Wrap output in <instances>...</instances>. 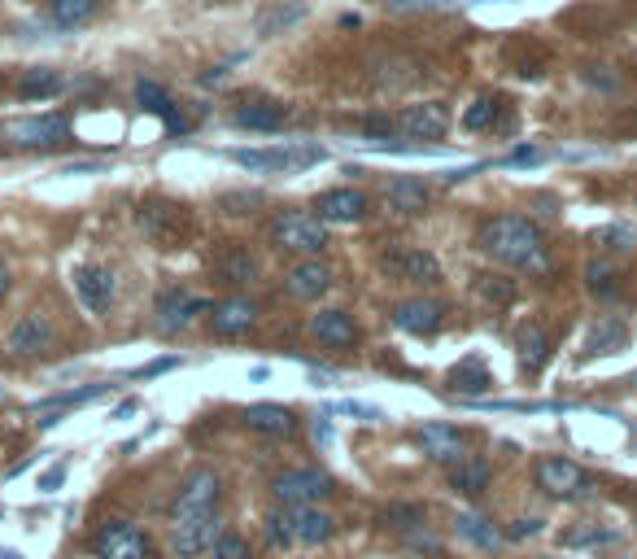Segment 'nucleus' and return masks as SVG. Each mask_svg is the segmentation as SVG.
Instances as JSON below:
<instances>
[{"label": "nucleus", "mask_w": 637, "mask_h": 559, "mask_svg": "<svg viewBox=\"0 0 637 559\" xmlns=\"http://www.w3.org/2000/svg\"><path fill=\"white\" fill-rule=\"evenodd\" d=\"M480 249H485L494 263L528 271V276H542L550 267L546 236L528 214H498V219H489L485 228H480Z\"/></svg>", "instance_id": "f257e3e1"}, {"label": "nucleus", "mask_w": 637, "mask_h": 559, "mask_svg": "<svg viewBox=\"0 0 637 559\" xmlns=\"http://www.w3.org/2000/svg\"><path fill=\"white\" fill-rule=\"evenodd\" d=\"M227 158L245 166V171H262V175H302L310 166L328 162V149L293 140V145H271V149H227Z\"/></svg>", "instance_id": "f03ea898"}, {"label": "nucleus", "mask_w": 637, "mask_h": 559, "mask_svg": "<svg viewBox=\"0 0 637 559\" xmlns=\"http://www.w3.org/2000/svg\"><path fill=\"white\" fill-rule=\"evenodd\" d=\"M219 498H223L219 472H214V468H192L188 477H184V485H179L171 525L184 529V525H201V520L219 516Z\"/></svg>", "instance_id": "7ed1b4c3"}, {"label": "nucleus", "mask_w": 637, "mask_h": 559, "mask_svg": "<svg viewBox=\"0 0 637 559\" xmlns=\"http://www.w3.org/2000/svg\"><path fill=\"white\" fill-rule=\"evenodd\" d=\"M271 245L288 249V254L319 258L328 249V223L310 210H280L271 219Z\"/></svg>", "instance_id": "20e7f679"}, {"label": "nucleus", "mask_w": 637, "mask_h": 559, "mask_svg": "<svg viewBox=\"0 0 637 559\" xmlns=\"http://www.w3.org/2000/svg\"><path fill=\"white\" fill-rule=\"evenodd\" d=\"M537 490L559 498V503H581V498H590L598 485L590 481V472H585L576 459L546 455V459H537Z\"/></svg>", "instance_id": "39448f33"}, {"label": "nucleus", "mask_w": 637, "mask_h": 559, "mask_svg": "<svg viewBox=\"0 0 637 559\" xmlns=\"http://www.w3.org/2000/svg\"><path fill=\"white\" fill-rule=\"evenodd\" d=\"M271 494L280 498L284 507H315L323 498L336 494V481H332V472H323V468H288L271 481Z\"/></svg>", "instance_id": "423d86ee"}, {"label": "nucleus", "mask_w": 637, "mask_h": 559, "mask_svg": "<svg viewBox=\"0 0 637 559\" xmlns=\"http://www.w3.org/2000/svg\"><path fill=\"white\" fill-rule=\"evenodd\" d=\"M197 315H210V302L206 297H197L184 284H171V289L158 293V302H153V328L162 332V337H175V332H184Z\"/></svg>", "instance_id": "0eeeda50"}, {"label": "nucleus", "mask_w": 637, "mask_h": 559, "mask_svg": "<svg viewBox=\"0 0 637 559\" xmlns=\"http://www.w3.org/2000/svg\"><path fill=\"white\" fill-rule=\"evenodd\" d=\"M70 114H35V118H22V123L5 127V140L18 149H62L70 145Z\"/></svg>", "instance_id": "6e6552de"}, {"label": "nucleus", "mask_w": 637, "mask_h": 559, "mask_svg": "<svg viewBox=\"0 0 637 559\" xmlns=\"http://www.w3.org/2000/svg\"><path fill=\"white\" fill-rule=\"evenodd\" d=\"M92 555L96 559H153V542L136 525H127V520H110V525L96 529Z\"/></svg>", "instance_id": "1a4fd4ad"}, {"label": "nucleus", "mask_w": 637, "mask_h": 559, "mask_svg": "<svg viewBox=\"0 0 637 559\" xmlns=\"http://www.w3.org/2000/svg\"><path fill=\"white\" fill-rule=\"evenodd\" d=\"M380 267H384V276H393L402 284H441L437 254H428V249H419V245H402V249H393V254H384Z\"/></svg>", "instance_id": "9d476101"}, {"label": "nucleus", "mask_w": 637, "mask_h": 559, "mask_svg": "<svg viewBox=\"0 0 637 559\" xmlns=\"http://www.w3.org/2000/svg\"><path fill=\"white\" fill-rule=\"evenodd\" d=\"M258 302L249 293H227L219 302H210V332L214 337H245L258 324Z\"/></svg>", "instance_id": "9b49d317"}, {"label": "nucleus", "mask_w": 637, "mask_h": 559, "mask_svg": "<svg viewBox=\"0 0 637 559\" xmlns=\"http://www.w3.org/2000/svg\"><path fill=\"white\" fill-rule=\"evenodd\" d=\"M415 442L432 463H441V468H454V463L467 459V433H463V428H454V424H446V420L424 424L415 433Z\"/></svg>", "instance_id": "f8f14e48"}, {"label": "nucleus", "mask_w": 637, "mask_h": 559, "mask_svg": "<svg viewBox=\"0 0 637 559\" xmlns=\"http://www.w3.org/2000/svg\"><path fill=\"white\" fill-rule=\"evenodd\" d=\"M441 324H446V306L437 297H406L393 306V328L406 337H437Z\"/></svg>", "instance_id": "ddd939ff"}, {"label": "nucleus", "mask_w": 637, "mask_h": 559, "mask_svg": "<svg viewBox=\"0 0 637 559\" xmlns=\"http://www.w3.org/2000/svg\"><path fill=\"white\" fill-rule=\"evenodd\" d=\"M393 127L406 132L411 140H441L450 132V105L446 101H424V105H406V110L393 118Z\"/></svg>", "instance_id": "4468645a"}, {"label": "nucleus", "mask_w": 637, "mask_h": 559, "mask_svg": "<svg viewBox=\"0 0 637 559\" xmlns=\"http://www.w3.org/2000/svg\"><path fill=\"white\" fill-rule=\"evenodd\" d=\"M53 341H57V328H53V319L40 311L22 315L18 324L9 328V354H14V359H40V354L53 350Z\"/></svg>", "instance_id": "2eb2a0df"}, {"label": "nucleus", "mask_w": 637, "mask_h": 559, "mask_svg": "<svg viewBox=\"0 0 637 559\" xmlns=\"http://www.w3.org/2000/svg\"><path fill=\"white\" fill-rule=\"evenodd\" d=\"M136 105H140L144 114L162 118L171 136H188V132H192V118L171 101V92H166L158 79H140V83H136Z\"/></svg>", "instance_id": "dca6fc26"}, {"label": "nucleus", "mask_w": 637, "mask_h": 559, "mask_svg": "<svg viewBox=\"0 0 637 559\" xmlns=\"http://www.w3.org/2000/svg\"><path fill=\"white\" fill-rule=\"evenodd\" d=\"M210 271H214V276H219V284H232V289H245V284H254V280L262 276V263H258L254 254H249L245 245L227 241L223 249H214Z\"/></svg>", "instance_id": "f3484780"}, {"label": "nucleus", "mask_w": 637, "mask_h": 559, "mask_svg": "<svg viewBox=\"0 0 637 559\" xmlns=\"http://www.w3.org/2000/svg\"><path fill=\"white\" fill-rule=\"evenodd\" d=\"M75 293H79V302L88 306L92 315H110V306H114V271H105V267H96V263H83L75 267Z\"/></svg>", "instance_id": "a211bd4d"}, {"label": "nucleus", "mask_w": 637, "mask_h": 559, "mask_svg": "<svg viewBox=\"0 0 637 559\" xmlns=\"http://www.w3.org/2000/svg\"><path fill=\"white\" fill-rule=\"evenodd\" d=\"M315 210L323 223H363L371 201H367V193H358V188H328V193L315 197Z\"/></svg>", "instance_id": "6ab92c4d"}, {"label": "nucleus", "mask_w": 637, "mask_h": 559, "mask_svg": "<svg viewBox=\"0 0 637 559\" xmlns=\"http://www.w3.org/2000/svg\"><path fill=\"white\" fill-rule=\"evenodd\" d=\"M284 289L297 297V302H319L323 293L332 289V267L323 258H302L297 267H288Z\"/></svg>", "instance_id": "aec40b11"}, {"label": "nucleus", "mask_w": 637, "mask_h": 559, "mask_svg": "<svg viewBox=\"0 0 637 559\" xmlns=\"http://www.w3.org/2000/svg\"><path fill=\"white\" fill-rule=\"evenodd\" d=\"M240 424H245L249 433H262V437H293L297 433V415H293V407H284V402H254V407L240 411Z\"/></svg>", "instance_id": "412c9836"}, {"label": "nucleus", "mask_w": 637, "mask_h": 559, "mask_svg": "<svg viewBox=\"0 0 637 559\" xmlns=\"http://www.w3.org/2000/svg\"><path fill=\"white\" fill-rule=\"evenodd\" d=\"M629 337H633L629 319H620V315H603V319H598V324L590 328V337H585L581 359H607V354H620L624 346H629Z\"/></svg>", "instance_id": "4be33fe9"}, {"label": "nucleus", "mask_w": 637, "mask_h": 559, "mask_svg": "<svg viewBox=\"0 0 637 559\" xmlns=\"http://www.w3.org/2000/svg\"><path fill=\"white\" fill-rule=\"evenodd\" d=\"M310 332H315L328 350H354L358 346V324H354L350 311H341V306L319 311L315 319H310Z\"/></svg>", "instance_id": "5701e85b"}, {"label": "nucleus", "mask_w": 637, "mask_h": 559, "mask_svg": "<svg viewBox=\"0 0 637 559\" xmlns=\"http://www.w3.org/2000/svg\"><path fill=\"white\" fill-rule=\"evenodd\" d=\"M550 350H555L550 346V332L537 324V319H528V324L515 328V354H520V367L528 376H537L550 363Z\"/></svg>", "instance_id": "b1692460"}, {"label": "nucleus", "mask_w": 637, "mask_h": 559, "mask_svg": "<svg viewBox=\"0 0 637 559\" xmlns=\"http://www.w3.org/2000/svg\"><path fill=\"white\" fill-rule=\"evenodd\" d=\"M232 123L240 127V132H280V127L288 123V105L267 101V97L245 101V105H236Z\"/></svg>", "instance_id": "393cba45"}, {"label": "nucleus", "mask_w": 637, "mask_h": 559, "mask_svg": "<svg viewBox=\"0 0 637 559\" xmlns=\"http://www.w3.org/2000/svg\"><path fill=\"white\" fill-rule=\"evenodd\" d=\"M293 538L297 546H328L336 538V516L319 507H293Z\"/></svg>", "instance_id": "a878e982"}, {"label": "nucleus", "mask_w": 637, "mask_h": 559, "mask_svg": "<svg viewBox=\"0 0 637 559\" xmlns=\"http://www.w3.org/2000/svg\"><path fill=\"white\" fill-rule=\"evenodd\" d=\"M450 394H459V398H485V394H494V372L485 367V359H480V354L463 359L459 367H450Z\"/></svg>", "instance_id": "bb28decb"}, {"label": "nucleus", "mask_w": 637, "mask_h": 559, "mask_svg": "<svg viewBox=\"0 0 637 559\" xmlns=\"http://www.w3.org/2000/svg\"><path fill=\"white\" fill-rule=\"evenodd\" d=\"M384 201L398 214H424L432 201V188L424 180H415V175H393L389 188H384Z\"/></svg>", "instance_id": "cd10ccee"}, {"label": "nucleus", "mask_w": 637, "mask_h": 559, "mask_svg": "<svg viewBox=\"0 0 637 559\" xmlns=\"http://www.w3.org/2000/svg\"><path fill=\"white\" fill-rule=\"evenodd\" d=\"M489 485H494V468H489V459L467 455L463 463H454V468H450V490L463 494V498H480Z\"/></svg>", "instance_id": "c85d7f7f"}, {"label": "nucleus", "mask_w": 637, "mask_h": 559, "mask_svg": "<svg viewBox=\"0 0 637 559\" xmlns=\"http://www.w3.org/2000/svg\"><path fill=\"white\" fill-rule=\"evenodd\" d=\"M454 533H459V538L467 542V546H476V551H489L494 555L502 542H507V533H502L494 520H485L480 516V511H463L459 520H454Z\"/></svg>", "instance_id": "c756f323"}, {"label": "nucleus", "mask_w": 637, "mask_h": 559, "mask_svg": "<svg viewBox=\"0 0 637 559\" xmlns=\"http://www.w3.org/2000/svg\"><path fill=\"white\" fill-rule=\"evenodd\" d=\"M179 206H171V201H144V206L136 210V223L144 228V236H153V241H171V236L179 232Z\"/></svg>", "instance_id": "7c9ffc66"}, {"label": "nucleus", "mask_w": 637, "mask_h": 559, "mask_svg": "<svg viewBox=\"0 0 637 559\" xmlns=\"http://www.w3.org/2000/svg\"><path fill=\"white\" fill-rule=\"evenodd\" d=\"M62 92H66V79H62V70H53V66H27L18 79L22 101H53V97H62Z\"/></svg>", "instance_id": "2f4dec72"}, {"label": "nucleus", "mask_w": 637, "mask_h": 559, "mask_svg": "<svg viewBox=\"0 0 637 559\" xmlns=\"http://www.w3.org/2000/svg\"><path fill=\"white\" fill-rule=\"evenodd\" d=\"M110 389H114L110 380H96V385H83V389H62V394H53V398H40V402H35V411H40V415H57V411H66V407H83V402L105 398Z\"/></svg>", "instance_id": "473e14b6"}, {"label": "nucleus", "mask_w": 637, "mask_h": 559, "mask_svg": "<svg viewBox=\"0 0 637 559\" xmlns=\"http://www.w3.org/2000/svg\"><path fill=\"white\" fill-rule=\"evenodd\" d=\"M219 516H210V520H201V525H184V529H175V551L179 555H201V551H210L214 542H219Z\"/></svg>", "instance_id": "72a5a7b5"}, {"label": "nucleus", "mask_w": 637, "mask_h": 559, "mask_svg": "<svg viewBox=\"0 0 637 559\" xmlns=\"http://www.w3.org/2000/svg\"><path fill=\"white\" fill-rule=\"evenodd\" d=\"M101 14V0H48V18L62 31H75L83 22H92Z\"/></svg>", "instance_id": "f704fd0d"}, {"label": "nucleus", "mask_w": 637, "mask_h": 559, "mask_svg": "<svg viewBox=\"0 0 637 559\" xmlns=\"http://www.w3.org/2000/svg\"><path fill=\"white\" fill-rule=\"evenodd\" d=\"M302 18H306V5H302V0L275 5V9H267V14L258 18V35H262V40H271V35H280L284 27H293V22H302Z\"/></svg>", "instance_id": "c9c22d12"}, {"label": "nucleus", "mask_w": 637, "mask_h": 559, "mask_svg": "<svg viewBox=\"0 0 637 559\" xmlns=\"http://www.w3.org/2000/svg\"><path fill=\"white\" fill-rule=\"evenodd\" d=\"M620 533L616 529H598V525H585V529H568L559 538V546H568V551H598V546H616Z\"/></svg>", "instance_id": "e433bc0d"}, {"label": "nucleus", "mask_w": 637, "mask_h": 559, "mask_svg": "<svg viewBox=\"0 0 637 559\" xmlns=\"http://www.w3.org/2000/svg\"><path fill=\"white\" fill-rule=\"evenodd\" d=\"M585 284H590V293L603 297V302H616V297L624 293L620 271L611 267V263H590V267H585Z\"/></svg>", "instance_id": "4c0bfd02"}, {"label": "nucleus", "mask_w": 637, "mask_h": 559, "mask_svg": "<svg viewBox=\"0 0 637 559\" xmlns=\"http://www.w3.org/2000/svg\"><path fill=\"white\" fill-rule=\"evenodd\" d=\"M502 123V101L498 97H480L463 110V127L467 132H489V127Z\"/></svg>", "instance_id": "58836bf2"}, {"label": "nucleus", "mask_w": 637, "mask_h": 559, "mask_svg": "<svg viewBox=\"0 0 637 559\" xmlns=\"http://www.w3.org/2000/svg\"><path fill=\"white\" fill-rule=\"evenodd\" d=\"M267 542L271 546H297V538H293V507H275V511H267Z\"/></svg>", "instance_id": "ea45409f"}, {"label": "nucleus", "mask_w": 637, "mask_h": 559, "mask_svg": "<svg viewBox=\"0 0 637 559\" xmlns=\"http://www.w3.org/2000/svg\"><path fill=\"white\" fill-rule=\"evenodd\" d=\"M210 551H214V559H254V551H249V542L240 533H219V542Z\"/></svg>", "instance_id": "a19ab883"}, {"label": "nucleus", "mask_w": 637, "mask_h": 559, "mask_svg": "<svg viewBox=\"0 0 637 559\" xmlns=\"http://www.w3.org/2000/svg\"><path fill=\"white\" fill-rule=\"evenodd\" d=\"M384 525H393L398 533H406V529H415V525H428V520H424V511H419V507H389V511H384Z\"/></svg>", "instance_id": "79ce46f5"}, {"label": "nucleus", "mask_w": 637, "mask_h": 559, "mask_svg": "<svg viewBox=\"0 0 637 559\" xmlns=\"http://www.w3.org/2000/svg\"><path fill=\"white\" fill-rule=\"evenodd\" d=\"M594 241H598V245H607V249H633V245H637V236H633V228H624V223H611V228L594 232Z\"/></svg>", "instance_id": "37998d69"}, {"label": "nucleus", "mask_w": 637, "mask_h": 559, "mask_svg": "<svg viewBox=\"0 0 637 559\" xmlns=\"http://www.w3.org/2000/svg\"><path fill=\"white\" fill-rule=\"evenodd\" d=\"M402 542H406V546H415V551L441 555V538H437V533H432L428 525H415V529H406V533H402Z\"/></svg>", "instance_id": "c03bdc74"}, {"label": "nucleus", "mask_w": 637, "mask_h": 559, "mask_svg": "<svg viewBox=\"0 0 637 559\" xmlns=\"http://www.w3.org/2000/svg\"><path fill=\"white\" fill-rule=\"evenodd\" d=\"M542 158H546V153L537 149V145H515L507 158H498V166H537Z\"/></svg>", "instance_id": "a18cd8bd"}, {"label": "nucleus", "mask_w": 637, "mask_h": 559, "mask_svg": "<svg viewBox=\"0 0 637 559\" xmlns=\"http://www.w3.org/2000/svg\"><path fill=\"white\" fill-rule=\"evenodd\" d=\"M537 533H542V520L520 516V520H511V525H507V542H528V538H537Z\"/></svg>", "instance_id": "49530a36"}, {"label": "nucleus", "mask_w": 637, "mask_h": 559, "mask_svg": "<svg viewBox=\"0 0 637 559\" xmlns=\"http://www.w3.org/2000/svg\"><path fill=\"white\" fill-rule=\"evenodd\" d=\"M336 411H341V415H358V420H371V424H376V420H384V411H376V407H363V402H341V407H336Z\"/></svg>", "instance_id": "de8ad7c7"}, {"label": "nucleus", "mask_w": 637, "mask_h": 559, "mask_svg": "<svg viewBox=\"0 0 637 559\" xmlns=\"http://www.w3.org/2000/svg\"><path fill=\"white\" fill-rule=\"evenodd\" d=\"M62 481H66V463H53V468L40 477V490L44 494H53V490H62Z\"/></svg>", "instance_id": "09e8293b"}, {"label": "nucleus", "mask_w": 637, "mask_h": 559, "mask_svg": "<svg viewBox=\"0 0 637 559\" xmlns=\"http://www.w3.org/2000/svg\"><path fill=\"white\" fill-rule=\"evenodd\" d=\"M171 367H179V359H175V354H166V359L149 363V367H140V372H131V376H136V380H149V376H162V372H171Z\"/></svg>", "instance_id": "8fccbe9b"}, {"label": "nucleus", "mask_w": 637, "mask_h": 559, "mask_svg": "<svg viewBox=\"0 0 637 559\" xmlns=\"http://www.w3.org/2000/svg\"><path fill=\"white\" fill-rule=\"evenodd\" d=\"M450 0H393V14H406V9H446Z\"/></svg>", "instance_id": "3c124183"}, {"label": "nucleus", "mask_w": 637, "mask_h": 559, "mask_svg": "<svg viewBox=\"0 0 637 559\" xmlns=\"http://www.w3.org/2000/svg\"><path fill=\"white\" fill-rule=\"evenodd\" d=\"M258 201H262L258 193H227L223 206H245V214H249V206H258Z\"/></svg>", "instance_id": "603ef678"}, {"label": "nucleus", "mask_w": 637, "mask_h": 559, "mask_svg": "<svg viewBox=\"0 0 637 559\" xmlns=\"http://www.w3.org/2000/svg\"><path fill=\"white\" fill-rule=\"evenodd\" d=\"M315 442L319 446H332V424L328 420H315Z\"/></svg>", "instance_id": "864d4df0"}, {"label": "nucleus", "mask_w": 637, "mask_h": 559, "mask_svg": "<svg viewBox=\"0 0 637 559\" xmlns=\"http://www.w3.org/2000/svg\"><path fill=\"white\" fill-rule=\"evenodd\" d=\"M537 206H542V214H559V210H555V206H559V201H555V197H546V193H542V197H537Z\"/></svg>", "instance_id": "5fc2aeb1"}, {"label": "nucleus", "mask_w": 637, "mask_h": 559, "mask_svg": "<svg viewBox=\"0 0 637 559\" xmlns=\"http://www.w3.org/2000/svg\"><path fill=\"white\" fill-rule=\"evenodd\" d=\"M9 284H14V276H9V267H0V297L9 293Z\"/></svg>", "instance_id": "6e6d98bb"}, {"label": "nucleus", "mask_w": 637, "mask_h": 559, "mask_svg": "<svg viewBox=\"0 0 637 559\" xmlns=\"http://www.w3.org/2000/svg\"><path fill=\"white\" fill-rule=\"evenodd\" d=\"M0 516H5V507H0Z\"/></svg>", "instance_id": "4d7b16f0"}, {"label": "nucleus", "mask_w": 637, "mask_h": 559, "mask_svg": "<svg viewBox=\"0 0 637 559\" xmlns=\"http://www.w3.org/2000/svg\"><path fill=\"white\" fill-rule=\"evenodd\" d=\"M184 559H192V555H184Z\"/></svg>", "instance_id": "13d9d810"}]
</instances>
